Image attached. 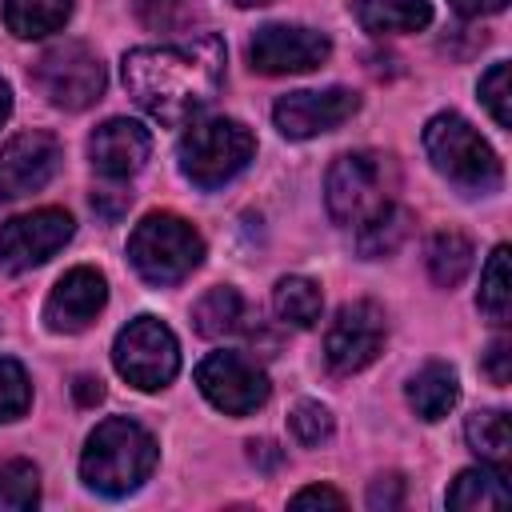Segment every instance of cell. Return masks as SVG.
Here are the masks:
<instances>
[{
	"mask_svg": "<svg viewBox=\"0 0 512 512\" xmlns=\"http://www.w3.org/2000/svg\"><path fill=\"white\" fill-rule=\"evenodd\" d=\"M28 404H32V384H28V372H24L16 360L0 356V424L20 420V416L28 412Z\"/></svg>",
	"mask_w": 512,
	"mask_h": 512,
	"instance_id": "29",
	"label": "cell"
},
{
	"mask_svg": "<svg viewBox=\"0 0 512 512\" xmlns=\"http://www.w3.org/2000/svg\"><path fill=\"white\" fill-rule=\"evenodd\" d=\"M28 80L52 108H64V112L92 108L108 88V72L100 64V56L80 40H60L48 52H40Z\"/></svg>",
	"mask_w": 512,
	"mask_h": 512,
	"instance_id": "7",
	"label": "cell"
},
{
	"mask_svg": "<svg viewBox=\"0 0 512 512\" xmlns=\"http://www.w3.org/2000/svg\"><path fill=\"white\" fill-rule=\"evenodd\" d=\"M224 40L204 32L180 44H156V48H132L124 52V88L128 96L160 124L180 128L200 108H208L224 80Z\"/></svg>",
	"mask_w": 512,
	"mask_h": 512,
	"instance_id": "1",
	"label": "cell"
},
{
	"mask_svg": "<svg viewBox=\"0 0 512 512\" xmlns=\"http://www.w3.org/2000/svg\"><path fill=\"white\" fill-rule=\"evenodd\" d=\"M272 312H276V320H284L292 328H312L324 312L320 284L308 276H280L272 288Z\"/></svg>",
	"mask_w": 512,
	"mask_h": 512,
	"instance_id": "23",
	"label": "cell"
},
{
	"mask_svg": "<svg viewBox=\"0 0 512 512\" xmlns=\"http://www.w3.org/2000/svg\"><path fill=\"white\" fill-rule=\"evenodd\" d=\"M244 448H248V464L260 472H276L284 464V448L276 440H248Z\"/></svg>",
	"mask_w": 512,
	"mask_h": 512,
	"instance_id": "34",
	"label": "cell"
},
{
	"mask_svg": "<svg viewBox=\"0 0 512 512\" xmlns=\"http://www.w3.org/2000/svg\"><path fill=\"white\" fill-rule=\"evenodd\" d=\"M232 4H240V8H260V4H268V0H232Z\"/></svg>",
	"mask_w": 512,
	"mask_h": 512,
	"instance_id": "40",
	"label": "cell"
},
{
	"mask_svg": "<svg viewBox=\"0 0 512 512\" xmlns=\"http://www.w3.org/2000/svg\"><path fill=\"white\" fill-rule=\"evenodd\" d=\"M464 440L468 448L496 472L508 468L512 460V428H508V416L500 408H484V412H472L464 420Z\"/></svg>",
	"mask_w": 512,
	"mask_h": 512,
	"instance_id": "20",
	"label": "cell"
},
{
	"mask_svg": "<svg viewBox=\"0 0 512 512\" xmlns=\"http://www.w3.org/2000/svg\"><path fill=\"white\" fill-rule=\"evenodd\" d=\"M404 504V476L400 472H384L368 484V508L372 512H392Z\"/></svg>",
	"mask_w": 512,
	"mask_h": 512,
	"instance_id": "32",
	"label": "cell"
},
{
	"mask_svg": "<svg viewBox=\"0 0 512 512\" xmlns=\"http://www.w3.org/2000/svg\"><path fill=\"white\" fill-rule=\"evenodd\" d=\"M508 360H512V344H508L504 336H496V340L488 344V352L480 356V372H484L496 388H504L508 376H512V372H508Z\"/></svg>",
	"mask_w": 512,
	"mask_h": 512,
	"instance_id": "33",
	"label": "cell"
},
{
	"mask_svg": "<svg viewBox=\"0 0 512 512\" xmlns=\"http://www.w3.org/2000/svg\"><path fill=\"white\" fill-rule=\"evenodd\" d=\"M192 328H196L204 340L232 336L236 328H244V296H240L232 284L208 288V292L196 300V308H192Z\"/></svg>",
	"mask_w": 512,
	"mask_h": 512,
	"instance_id": "19",
	"label": "cell"
},
{
	"mask_svg": "<svg viewBox=\"0 0 512 512\" xmlns=\"http://www.w3.org/2000/svg\"><path fill=\"white\" fill-rule=\"evenodd\" d=\"M72 0H4V24L20 40L52 36L68 24Z\"/></svg>",
	"mask_w": 512,
	"mask_h": 512,
	"instance_id": "21",
	"label": "cell"
},
{
	"mask_svg": "<svg viewBox=\"0 0 512 512\" xmlns=\"http://www.w3.org/2000/svg\"><path fill=\"white\" fill-rule=\"evenodd\" d=\"M408 228H412L408 208H400V204L392 200V204H384L380 212H372L364 224H356V248H360L364 260L392 256V252L408 240Z\"/></svg>",
	"mask_w": 512,
	"mask_h": 512,
	"instance_id": "22",
	"label": "cell"
},
{
	"mask_svg": "<svg viewBox=\"0 0 512 512\" xmlns=\"http://www.w3.org/2000/svg\"><path fill=\"white\" fill-rule=\"evenodd\" d=\"M156 440L144 424L128 420V416H108L100 420L88 440H84V452H80V480L100 492V496H128L136 492L152 468H156Z\"/></svg>",
	"mask_w": 512,
	"mask_h": 512,
	"instance_id": "2",
	"label": "cell"
},
{
	"mask_svg": "<svg viewBox=\"0 0 512 512\" xmlns=\"http://www.w3.org/2000/svg\"><path fill=\"white\" fill-rule=\"evenodd\" d=\"M480 100H484V108L492 112V120L500 124V128H508L512 124V108H508V64L500 60V64H492L484 76H480Z\"/></svg>",
	"mask_w": 512,
	"mask_h": 512,
	"instance_id": "30",
	"label": "cell"
},
{
	"mask_svg": "<svg viewBox=\"0 0 512 512\" xmlns=\"http://www.w3.org/2000/svg\"><path fill=\"white\" fill-rule=\"evenodd\" d=\"M472 256H476L472 240H468L464 232H456V228H444V232H436V236L428 240V252H424L428 276H432L440 288H456V284L468 276Z\"/></svg>",
	"mask_w": 512,
	"mask_h": 512,
	"instance_id": "24",
	"label": "cell"
},
{
	"mask_svg": "<svg viewBox=\"0 0 512 512\" xmlns=\"http://www.w3.org/2000/svg\"><path fill=\"white\" fill-rule=\"evenodd\" d=\"M508 504V488H504V472L480 464V468H464L452 488H448V508H504Z\"/></svg>",
	"mask_w": 512,
	"mask_h": 512,
	"instance_id": "25",
	"label": "cell"
},
{
	"mask_svg": "<svg viewBox=\"0 0 512 512\" xmlns=\"http://www.w3.org/2000/svg\"><path fill=\"white\" fill-rule=\"evenodd\" d=\"M332 56V40L304 24H264L248 40V64L264 76L312 72Z\"/></svg>",
	"mask_w": 512,
	"mask_h": 512,
	"instance_id": "12",
	"label": "cell"
},
{
	"mask_svg": "<svg viewBox=\"0 0 512 512\" xmlns=\"http://www.w3.org/2000/svg\"><path fill=\"white\" fill-rule=\"evenodd\" d=\"M132 204V192H120V188H104V192H92V208L104 216V220H116L124 208Z\"/></svg>",
	"mask_w": 512,
	"mask_h": 512,
	"instance_id": "36",
	"label": "cell"
},
{
	"mask_svg": "<svg viewBox=\"0 0 512 512\" xmlns=\"http://www.w3.org/2000/svg\"><path fill=\"white\" fill-rule=\"evenodd\" d=\"M8 112H12V88L0 80V128H4V120H8Z\"/></svg>",
	"mask_w": 512,
	"mask_h": 512,
	"instance_id": "39",
	"label": "cell"
},
{
	"mask_svg": "<svg viewBox=\"0 0 512 512\" xmlns=\"http://www.w3.org/2000/svg\"><path fill=\"white\" fill-rule=\"evenodd\" d=\"M396 192H400V164L388 152H372V148L336 156L324 176V200L336 224H364L372 212L392 204Z\"/></svg>",
	"mask_w": 512,
	"mask_h": 512,
	"instance_id": "4",
	"label": "cell"
},
{
	"mask_svg": "<svg viewBox=\"0 0 512 512\" xmlns=\"http://www.w3.org/2000/svg\"><path fill=\"white\" fill-rule=\"evenodd\" d=\"M460 400V380L456 368L444 360H428L412 380H408V404L420 420H444Z\"/></svg>",
	"mask_w": 512,
	"mask_h": 512,
	"instance_id": "17",
	"label": "cell"
},
{
	"mask_svg": "<svg viewBox=\"0 0 512 512\" xmlns=\"http://www.w3.org/2000/svg\"><path fill=\"white\" fill-rule=\"evenodd\" d=\"M288 428H292L296 444H304V448H320V444L332 440L336 420H332V412H328L320 400H300V404L288 412Z\"/></svg>",
	"mask_w": 512,
	"mask_h": 512,
	"instance_id": "28",
	"label": "cell"
},
{
	"mask_svg": "<svg viewBox=\"0 0 512 512\" xmlns=\"http://www.w3.org/2000/svg\"><path fill=\"white\" fill-rule=\"evenodd\" d=\"M152 152V136L140 120L128 116H112L104 120L92 136H88V160L104 180H128L144 168Z\"/></svg>",
	"mask_w": 512,
	"mask_h": 512,
	"instance_id": "16",
	"label": "cell"
},
{
	"mask_svg": "<svg viewBox=\"0 0 512 512\" xmlns=\"http://www.w3.org/2000/svg\"><path fill=\"white\" fill-rule=\"evenodd\" d=\"M508 0H452V8L464 16V20H480V16H492L500 12Z\"/></svg>",
	"mask_w": 512,
	"mask_h": 512,
	"instance_id": "38",
	"label": "cell"
},
{
	"mask_svg": "<svg viewBox=\"0 0 512 512\" xmlns=\"http://www.w3.org/2000/svg\"><path fill=\"white\" fill-rule=\"evenodd\" d=\"M40 500V472L28 460H0V508H32Z\"/></svg>",
	"mask_w": 512,
	"mask_h": 512,
	"instance_id": "27",
	"label": "cell"
},
{
	"mask_svg": "<svg viewBox=\"0 0 512 512\" xmlns=\"http://www.w3.org/2000/svg\"><path fill=\"white\" fill-rule=\"evenodd\" d=\"M60 140L44 128H28L16 132L4 148H0V196L4 200H20L40 192L56 168H60Z\"/></svg>",
	"mask_w": 512,
	"mask_h": 512,
	"instance_id": "13",
	"label": "cell"
},
{
	"mask_svg": "<svg viewBox=\"0 0 512 512\" xmlns=\"http://www.w3.org/2000/svg\"><path fill=\"white\" fill-rule=\"evenodd\" d=\"M136 16L152 32H168L184 16V0H136Z\"/></svg>",
	"mask_w": 512,
	"mask_h": 512,
	"instance_id": "31",
	"label": "cell"
},
{
	"mask_svg": "<svg viewBox=\"0 0 512 512\" xmlns=\"http://www.w3.org/2000/svg\"><path fill=\"white\" fill-rule=\"evenodd\" d=\"M352 16L372 36H396V32H420L432 24L428 0H352Z\"/></svg>",
	"mask_w": 512,
	"mask_h": 512,
	"instance_id": "18",
	"label": "cell"
},
{
	"mask_svg": "<svg viewBox=\"0 0 512 512\" xmlns=\"http://www.w3.org/2000/svg\"><path fill=\"white\" fill-rule=\"evenodd\" d=\"M360 112V96L352 88H320V92H288L276 100L272 120L288 140H312L320 132L340 128Z\"/></svg>",
	"mask_w": 512,
	"mask_h": 512,
	"instance_id": "14",
	"label": "cell"
},
{
	"mask_svg": "<svg viewBox=\"0 0 512 512\" xmlns=\"http://www.w3.org/2000/svg\"><path fill=\"white\" fill-rule=\"evenodd\" d=\"M384 336H388V324H384V312L380 304L372 300H352L344 304L328 332H324V360L336 376H352V372H364L380 348H384Z\"/></svg>",
	"mask_w": 512,
	"mask_h": 512,
	"instance_id": "11",
	"label": "cell"
},
{
	"mask_svg": "<svg viewBox=\"0 0 512 512\" xmlns=\"http://www.w3.org/2000/svg\"><path fill=\"white\" fill-rule=\"evenodd\" d=\"M252 156H256V136L248 124H240L232 116H212V120L192 124L176 148L184 180H192L204 192L236 180L252 164Z\"/></svg>",
	"mask_w": 512,
	"mask_h": 512,
	"instance_id": "6",
	"label": "cell"
},
{
	"mask_svg": "<svg viewBox=\"0 0 512 512\" xmlns=\"http://www.w3.org/2000/svg\"><path fill=\"white\" fill-rule=\"evenodd\" d=\"M196 388L224 416H252L272 396L264 368L240 352H208L196 364Z\"/></svg>",
	"mask_w": 512,
	"mask_h": 512,
	"instance_id": "9",
	"label": "cell"
},
{
	"mask_svg": "<svg viewBox=\"0 0 512 512\" xmlns=\"http://www.w3.org/2000/svg\"><path fill=\"white\" fill-rule=\"evenodd\" d=\"M104 304H108V280H104V272L80 264V268H68L56 280V288L48 292V300H44V324L52 332L72 336V332H84L104 312Z\"/></svg>",
	"mask_w": 512,
	"mask_h": 512,
	"instance_id": "15",
	"label": "cell"
},
{
	"mask_svg": "<svg viewBox=\"0 0 512 512\" xmlns=\"http://www.w3.org/2000/svg\"><path fill=\"white\" fill-rule=\"evenodd\" d=\"M112 364H116V372L132 388L160 392L180 372V344H176L172 328L160 324L156 316H136V320H128L116 332V340H112Z\"/></svg>",
	"mask_w": 512,
	"mask_h": 512,
	"instance_id": "8",
	"label": "cell"
},
{
	"mask_svg": "<svg viewBox=\"0 0 512 512\" xmlns=\"http://www.w3.org/2000/svg\"><path fill=\"white\" fill-rule=\"evenodd\" d=\"M76 232V220L64 208H36L0 224V268L20 276L52 260Z\"/></svg>",
	"mask_w": 512,
	"mask_h": 512,
	"instance_id": "10",
	"label": "cell"
},
{
	"mask_svg": "<svg viewBox=\"0 0 512 512\" xmlns=\"http://www.w3.org/2000/svg\"><path fill=\"white\" fill-rule=\"evenodd\" d=\"M128 260L152 288H172L200 268L204 236L176 212H148L128 236Z\"/></svg>",
	"mask_w": 512,
	"mask_h": 512,
	"instance_id": "5",
	"label": "cell"
},
{
	"mask_svg": "<svg viewBox=\"0 0 512 512\" xmlns=\"http://www.w3.org/2000/svg\"><path fill=\"white\" fill-rule=\"evenodd\" d=\"M424 152L432 168L468 196H488L504 184L500 156L460 112H436L424 124Z\"/></svg>",
	"mask_w": 512,
	"mask_h": 512,
	"instance_id": "3",
	"label": "cell"
},
{
	"mask_svg": "<svg viewBox=\"0 0 512 512\" xmlns=\"http://www.w3.org/2000/svg\"><path fill=\"white\" fill-rule=\"evenodd\" d=\"M72 396H76V404H84V408H96V404L104 400V384H100V376H76V384H72Z\"/></svg>",
	"mask_w": 512,
	"mask_h": 512,
	"instance_id": "37",
	"label": "cell"
},
{
	"mask_svg": "<svg viewBox=\"0 0 512 512\" xmlns=\"http://www.w3.org/2000/svg\"><path fill=\"white\" fill-rule=\"evenodd\" d=\"M348 500L336 492V488H324V484H316V488H300L296 496H292V508H344Z\"/></svg>",
	"mask_w": 512,
	"mask_h": 512,
	"instance_id": "35",
	"label": "cell"
},
{
	"mask_svg": "<svg viewBox=\"0 0 512 512\" xmlns=\"http://www.w3.org/2000/svg\"><path fill=\"white\" fill-rule=\"evenodd\" d=\"M476 304L480 312L500 328L508 324V312H512V272H508V244H496L484 272H480V292H476Z\"/></svg>",
	"mask_w": 512,
	"mask_h": 512,
	"instance_id": "26",
	"label": "cell"
}]
</instances>
